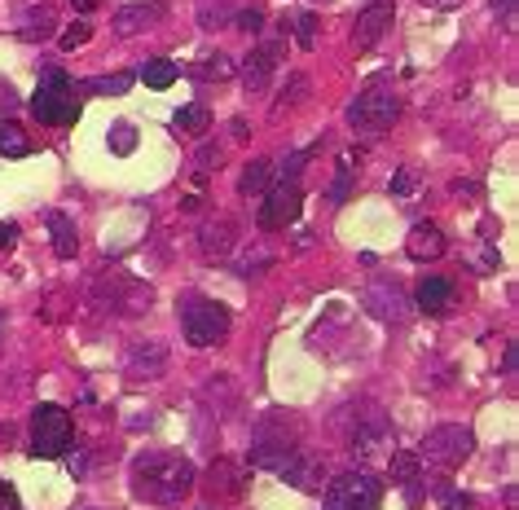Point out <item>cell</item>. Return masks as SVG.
I'll return each instance as SVG.
<instances>
[{
	"label": "cell",
	"mask_w": 519,
	"mask_h": 510,
	"mask_svg": "<svg viewBox=\"0 0 519 510\" xmlns=\"http://www.w3.org/2000/svg\"><path fill=\"white\" fill-rule=\"evenodd\" d=\"M172 124H176V132H194V137H198V132H207V128H212V115H207V106L190 102V106H181V110H176V119H172Z\"/></svg>",
	"instance_id": "28"
},
{
	"label": "cell",
	"mask_w": 519,
	"mask_h": 510,
	"mask_svg": "<svg viewBox=\"0 0 519 510\" xmlns=\"http://www.w3.org/2000/svg\"><path fill=\"white\" fill-rule=\"evenodd\" d=\"M229 71H234V66H229V58H207V62L194 66V75H198V80H207V84H220Z\"/></svg>",
	"instance_id": "33"
},
{
	"label": "cell",
	"mask_w": 519,
	"mask_h": 510,
	"mask_svg": "<svg viewBox=\"0 0 519 510\" xmlns=\"http://www.w3.org/2000/svg\"><path fill=\"white\" fill-rule=\"evenodd\" d=\"M405 255L418 264H432L445 255V234L432 225V220H418V225L410 229V238H405Z\"/></svg>",
	"instance_id": "16"
},
{
	"label": "cell",
	"mask_w": 519,
	"mask_h": 510,
	"mask_svg": "<svg viewBox=\"0 0 519 510\" xmlns=\"http://www.w3.org/2000/svg\"><path fill=\"white\" fill-rule=\"evenodd\" d=\"M106 146H110V154H119V159H128V154L137 150V128H132V124H110V132H106Z\"/></svg>",
	"instance_id": "30"
},
{
	"label": "cell",
	"mask_w": 519,
	"mask_h": 510,
	"mask_svg": "<svg viewBox=\"0 0 519 510\" xmlns=\"http://www.w3.org/2000/svg\"><path fill=\"white\" fill-rule=\"evenodd\" d=\"M66 471H71L75 480H84V475H88V453H75V458H71V467H66Z\"/></svg>",
	"instance_id": "42"
},
{
	"label": "cell",
	"mask_w": 519,
	"mask_h": 510,
	"mask_svg": "<svg viewBox=\"0 0 519 510\" xmlns=\"http://www.w3.org/2000/svg\"><path fill=\"white\" fill-rule=\"evenodd\" d=\"M97 304H106L110 313H124V317H141L146 308L154 304V291L146 282H137V277H128V273H115L110 282H97V291H93Z\"/></svg>",
	"instance_id": "9"
},
{
	"label": "cell",
	"mask_w": 519,
	"mask_h": 510,
	"mask_svg": "<svg viewBox=\"0 0 519 510\" xmlns=\"http://www.w3.org/2000/svg\"><path fill=\"white\" fill-rule=\"evenodd\" d=\"M234 22V0H198V27L220 31Z\"/></svg>",
	"instance_id": "24"
},
{
	"label": "cell",
	"mask_w": 519,
	"mask_h": 510,
	"mask_svg": "<svg viewBox=\"0 0 519 510\" xmlns=\"http://www.w3.org/2000/svg\"><path fill=\"white\" fill-rule=\"evenodd\" d=\"M14 102H18V97H14V88H9V84H0V115H5V110H14Z\"/></svg>",
	"instance_id": "45"
},
{
	"label": "cell",
	"mask_w": 519,
	"mask_h": 510,
	"mask_svg": "<svg viewBox=\"0 0 519 510\" xmlns=\"http://www.w3.org/2000/svg\"><path fill=\"white\" fill-rule=\"evenodd\" d=\"M5 326H9V321H5V313H0V339H5Z\"/></svg>",
	"instance_id": "51"
},
{
	"label": "cell",
	"mask_w": 519,
	"mask_h": 510,
	"mask_svg": "<svg viewBox=\"0 0 519 510\" xmlns=\"http://www.w3.org/2000/svg\"><path fill=\"white\" fill-rule=\"evenodd\" d=\"M194 462L185 453H172V449H150L132 462V489L146 502H159V506H176L185 502L194 489Z\"/></svg>",
	"instance_id": "1"
},
{
	"label": "cell",
	"mask_w": 519,
	"mask_h": 510,
	"mask_svg": "<svg viewBox=\"0 0 519 510\" xmlns=\"http://www.w3.org/2000/svg\"><path fill=\"white\" fill-rule=\"evenodd\" d=\"M295 44H300V49H313L317 44V14L313 9H304V14H295Z\"/></svg>",
	"instance_id": "32"
},
{
	"label": "cell",
	"mask_w": 519,
	"mask_h": 510,
	"mask_svg": "<svg viewBox=\"0 0 519 510\" xmlns=\"http://www.w3.org/2000/svg\"><path fill=\"white\" fill-rule=\"evenodd\" d=\"M300 207H304V190L295 181H273V190L260 198V229H286L300 220Z\"/></svg>",
	"instance_id": "10"
},
{
	"label": "cell",
	"mask_w": 519,
	"mask_h": 510,
	"mask_svg": "<svg viewBox=\"0 0 519 510\" xmlns=\"http://www.w3.org/2000/svg\"><path fill=\"white\" fill-rule=\"evenodd\" d=\"M308 93H313V80H308V75H291V80H286V88H282V97L273 102V115H286V110H295Z\"/></svg>",
	"instance_id": "26"
},
{
	"label": "cell",
	"mask_w": 519,
	"mask_h": 510,
	"mask_svg": "<svg viewBox=\"0 0 519 510\" xmlns=\"http://www.w3.org/2000/svg\"><path fill=\"white\" fill-rule=\"evenodd\" d=\"M141 80H146V88H154V93H163V88H172L176 80H181V71H176L172 62L154 58V62L141 66Z\"/></svg>",
	"instance_id": "27"
},
{
	"label": "cell",
	"mask_w": 519,
	"mask_h": 510,
	"mask_svg": "<svg viewBox=\"0 0 519 510\" xmlns=\"http://www.w3.org/2000/svg\"><path fill=\"white\" fill-rule=\"evenodd\" d=\"M159 18H163V0H137V5H128L115 14V31L119 36H137V31L154 27Z\"/></svg>",
	"instance_id": "20"
},
{
	"label": "cell",
	"mask_w": 519,
	"mask_h": 510,
	"mask_svg": "<svg viewBox=\"0 0 519 510\" xmlns=\"http://www.w3.org/2000/svg\"><path fill=\"white\" fill-rule=\"evenodd\" d=\"M22 40H44V36H49V31H53V14H49V9H27V18H22Z\"/></svg>",
	"instance_id": "29"
},
{
	"label": "cell",
	"mask_w": 519,
	"mask_h": 510,
	"mask_svg": "<svg viewBox=\"0 0 519 510\" xmlns=\"http://www.w3.org/2000/svg\"><path fill=\"white\" fill-rule=\"evenodd\" d=\"M392 18H396L392 0H374V5L361 9L357 22H352V44H357V53H370L374 44L383 40V31L392 27Z\"/></svg>",
	"instance_id": "14"
},
{
	"label": "cell",
	"mask_w": 519,
	"mask_h": 510,
	"mask_svg": "<svg viewBox=\"0 0 519 510\" xmlns=\"http://www.w3.org/2000/svg\"><path fill=\"white\" fill-rule=\"evenodd\" d=\"M515 365H519V348H515V343H506V357H502V374H515Z\"/></svg>",
	"instance_id": "43"
},
{
	"label": "cell",
	"mask_w": 519,
	"mask_h": 510,
	"mask_svg": "<svg viewBox=\"0 0 519 510\" xmlns=\"http://www.w3.org/2000/svg\"><path fill=\"white\" fill-rule=\"evenodd\" d=\"M361 304H366V313L370 317H379V321H388V326H401L405 317H410V295L401 291L396 282H374L361 291Z\"/></svg>",
	"instance_id": "11"
},
{
	"label": "cell",
	"mask_w": 519,
	"mask_h": 510,
	"mask_svg": "<svg viewBox=\"0 0 519 510\" xmlns=\"http://www.w3.org/2000/svg\"><path fill=\"white\" fill-rule=\"evenodd\" d=\"M471 453H476V431H471L467 423H445V427L427 431L418 458L432 462V467H440V471H454L471 458Z\"/></svg>",
	"instance_id": "5"
},
{
	"label": "cell",
	"mask_w": 519,
	"mask_h": 510,
	"mask_svg": "<svg viewBox=\"0 0 519 510\" xmlns=\"http://www.w3.org/2000/svg\"><path fill=\"white\" fill-rule=\"evenodd\" d=\"M269 264H273L269 251H247V260H238V273H260V269H269Z\"/></svg>",
	"instance_id": "36"
},
{
	"label": "cell",
	"mask_w": 519,
	"mask_h": 510,
	"mask_svg": "<svg viewBox=\"0 0 519 510\" xmlns=\"http://www.w3.org/2000/svg\"><path fill=\"white\" fill-rule=\"evenodd\" d=\"M352 414H357V423L348 427V449L357 453V458H379V453L392 449V423L379 414L374 405H352Z\"/></svg>",
	"instance_id": "8"
},
{
	"label": "cell",
	"mask_w": 519,
	"mask_h": 510,
	"mask_svg": "<svg viewBox=\"0 0 519 510\" xmlns=\"http://www.w3.org/2000/svg\"><path fill=\"white\" fill-rule=\"evenodd\" d=\"M348 168H352V154L344 159V172L335 176V185H330V203H344V198H348V190H352V176H348Z\"/></svg>",
	"instance_id": "35"
},
{
	"label": "cell",
	"mask_w": 519,
	"mask_h": 510,
	"mask_svg": "<svg viewBox=\"0 0 519 510\" xmlns=\"http://www.w3.org/2000/svg\"><path fill=\"white\" fill-rule=\"evenodd\" d=\"M493 5H498L506 18H515V0H493Z\"/></svg>",
	"instance_id": "48"
},
{
	"label": "cell",
	"mask_w": 519,
	"mask_h": 510,
	"mask_svg": "<svg viewBox=\"0 0 519 510\" xmlns=\"http://www.w3.org/2000/svg\"><path fill=\"white\" fill-rule=\"evenodd\" d=\"M75 445V423L58 405H36L31 414V453L36 458H62Z\"/></svg>",
	"instance_id": "4"
},
{
	"label": "cell",
	"mask_w": 519,
	"mask_h": 510,
	"mask_svg": "<svg viewBox=\"0 0 519 510\" xmlns=\"http://www.w3.org/2000/svg\"><path fill=\"white\" fill-rule=\"evenodd\" d=\"M445 510H471V497L467 493H449L445 497Z\"/></svg>",
	"instance_id": "44"
},
{
	"label": "cell",
	"mask_w": 519,
	"mask_h": 510,
	"mask_svg": "<svg viewBox=\"0 0 519 510\" xmlns=\"http://www.w3.org/2000/svg\"><path fill=\"white\" fill-rule=\"evenodd\" d=\"M247 475H251V467H242V462H234V458H220L212 467V475H207V493L212 497H242Z\"/></svg>",
	"instance_id": "17"
},
{
	"label": "cell",
	"mask_w": 519,
	"mask_h": 510,
	"mask_svg": "<svg viewBox=\"0 0 519 510\" xmlns=\"http://www.w3.org/2000/svg\"><path fill=\"white\" fill-rule=\"evenodd\" d=\"M414 190H418V181H414V172H410V168H401V172L392 176V194H396V198H410Z\"/></svg>",
	"instance_id": "37"
},
{
	"label": "cell",
	"mask_w": 519,
	"mask_h": 510,
	"mask_svg": "<svg viewBox=\"0 0 519 510\" xmlns=\"http://www.w3.org/2000/svg\"><path fill=\"white\" fill-rule=\"evenodd\" d=\"M383 484L370 471H344L326 484V510H379Z\"/></svg>",
	"instance_id": "6"
},
{
	"label": "cell",
	"mask_w": 519,
	"mask_h": 510,
	"mask_svg": "<svg viewBox=\"0 0 519 510\" xmlns=\"http://www.w3.org/2000/svg\"><path fill=\"white\" fill-rule=\"evenodd\" d=\"M93 40V27H88V22H71V27L62 31V49L66 53H75V49H84V44Z\"/></svg>",
	"instance_id": "34"
},
{
	"label": "cell",
	"mask_w": 519,
	"mask_h": 510,
	"mask_svg": "<svg viewBox=\"0 0 519 510\" xmlns=\"http://www.w3.org/2000/svg\"><path fill=\"white\" fill-rule=\"evenodd\" d=\"M234 18H238L242 31H260V27H264V14H260V9H242V14H234Z\"/></svg>",
	"instance_id": "39"
},
{
	"label": "cell",
	"mask_w": 519,
	"mask_h": 510,
	"mask_svg": "<svg viewBox=\"0 0 519 510\" xmlns=\"http://www.w3.org/2000/svg\"><path fill=\"white\" fill-rule=\"evenodd\" d=\"M498 264H502V255H493V251H480L476 269H498Z\"/></svg>",
	"instance_id": "46"
},
{
	"label": "cell",
	"mask_w": 519,
	"mask_h": 510,
	"mask_svg": "<svg viewBox=\"0 0 519 510\" xmlns=\"http://www.w3.org/2000/svg\"><path fill=\"white\" fill-rule=\"evenodd\" d=\"M396 119H401V97L388 93V88H366V93L348 106V124L357 132H366V137L388 132Z\"/></svg>",
	"instance_id": "7"
},
{
	"label": "cell",
	"mask_w": 519,
	"mask_h": 510,
	"mask_svg": "<svg viewBox=\"0 0 519 510\" xmlns=\"http://www.w3.org/2000/svg\"><path fill=\"white\" fill-rule=\"evenodd\" d=\"M49 238H53V251H58L62 260H75V251H80V234H75V220L66 212H49Z\"/></svg>",
	"instance_id": "23"
},
{
	"label": "cell",
	"mask_w": 519,
	"mask_h": 510,
	"mask_svg": "<svg viewBox=\"0 0 519 510\" xmlns=\"http://www.w3.org/2000/svg\"><path fill=\"white\" fill-rule=\"evenodd\" d=\"M0 154H5V159H27L31 154V137L14 124V119H0Z\"/></svg>",
	"instance_id": "25"
},
{
	"label": "cell",
	"mask_w": 519,
	"mask_h": 510,
	"mask_svg": "<svg viewBox=\"0 0 519 510\" xmlns=\"http://www.w3.org/2000/svg\"><path fill=\"white\" fill-rule=\"evenodd\" d=\"M392 480L405 489L410 506H423L427 502V467L418 453H392Z\"/></svg>",
	"instance_id": "15"
},
{
	"label": "cell",
	"mask_w": 519,
	"mask_h": 510,
	"mask_svg": "<svg viewBox=\"0 0 519 510\" xmlns=\"http://www.w3.org/2000/svg\"><path fill=\"white\" fill-rule=\"evenodd\" d=\"M163 361H168V348L163 343H137L128 352V379H159L163 374Z\"/></svg>",
	"instance_id": "21"
},
{
	"label": "cell",
	"mask_w": 519,
	"mask_h": 510,
	"mask_svg": "<svg viewBox=\"0 0 519 510\" xmlns=\"http://www.w3.org/2000/svg\"><path fill=\"white\" fill-rule=\"evenodd\" d=\"M18 242V225L14 220H0V251H9Z\"/></svg>",
	"instance_id": "41"
},
{
	"label": "cell",
	"mask_w": 519,
	"mask_h": 510,
	"mask_svg": "<svg viewBox=\"0 0 519 510\" xmlns=\"http://www.w3.org/2000/svg\"><path fill=\"white\" fill-rule=\"evenodd\" d=\"M0 510H22L18 506V489L14 484H5V480H0Z\"/></svg>",
	"instance_id": "40"
},
{
	"label": "cell",
	"mask_w": 519,
	"mask_h": 510,
	"mask_svg": "<svg viewBox=\"0 0 519 510\" xmlns=\"http://www.w3.org/2000/svg\"><path fill=\"white\" fill-rule=\"evenodd\" d=\"M278 480H286L291 489H300V493H322V484H326V467H322V458H313V453H304V449H291L286 453V462L278 471Z\"/></svg>",
	"instance_id": "13"
},
{
	"label": "cell",
	"mask_w": 519,
	"mask_h": 510,
	"mask_svg": "<svg viewBox=\"0 0 519 510\" xmlns=\"http://www.w3.org/2000/svg\"><path fill=\"white\" fill-rule=\"evenodd\" d=\"M229 308L216 304V299H203V295H185L181 299V330L194 348H216V343L229 339Z\"/></svg>",
	"instance_id": "3"
},
{
	"label": "cell",
	"mask_w": 519,
	"mask_h": 510,
	"mask_svg": "<svg viewBox=\"0 0 519 510\" xmlns=\"http://www.w3.org/2000/svg\"><path fill=\"white\" fill-rule=\"evenodd\" d=\"M198 247H203L207 260H229V251H234V220H225V216L203 220V229H198Z\"/></svg>",
	"instance_id": "18"
},
{
	"label": "cell",
	"mask_w": 519,
	"mask_h": 510,
	"mask_svg": "<svg viewBox=\"0 0 519 510\" xmlns=\"http://www.w3.org/2000/svg\"><path fill=\"white\" fill-rule=\"evenodd\" d=\"M462 0H427V9H440V14H449V9H458Z\"/></svg>",
	"instance_id": "47"
},
{
	"label": "cell",
	"mask_w": 519,
	"mask_h": 510,
	"mask_svg": "<svg viewBox=\"0 0 519 510\" xmlns=\"http://www.w3.org/2000/svg\"><path fill=\"white\" fill-rule=\"evenodd\" d=\"M71 5H75V9H97L102 0H71Z\"/></svg>",
	"instance_id": "49"
},
{
	"label": "cell",
	"mask_w": 519,
	"mask_h": 510,
	"mask_svg": "<svg viewBox=\"0 0 519 510\" xmlns=\"http://www.w3.org/2000/svg\"><path fill=\"white\" fill-rule=\"evenodd\" d=\"M80 110H84L80 84H75L71 75H62V71H49V75L40 80L36 93H31V115H36L44 128H66V124H75V119H80Z\"/></svg>",
	"instance_id": "2"
},
{
	"label": "cell",
	"mask_w": 519,
	"mask_h": 510,
	"mask_svg": "<svg viewBox=\"0 0 519 510\" xmlns=\"http://www.w3.org/2000/svg\"><path fill=\"white\" fill-rule=\"evenodd\" d=\"M0 440H5V445H9V427H5V423H0Z\"/></svg>",
	"instance_id": "50"
},
{
	"label": "cell",
	"mask_w": 519,
	"mask_h": 510,
	"mask_svg": "<svg viewBox=\"0 0 519 510\" xmlns=\"http://www.w3.org/2000/svg\"><path fill=\"white\" fill-rule=\"evenodd\" d=\"M278 66H282V40L256 44V49L247 53V62H242V88H247V93H264L269 80L278 75Z\"/></svg>",
	"instance_id": "12"
},
{
	"label": "cell",
	"mask_w": 519,
	"mask_h": 510,
	"mask_svg": "<svg viewBox=\"0 0 519 510\" xmlns=\"http://www.w3.org/2000/svg\"><path fill=\"white\" fill-rule=\"evenodd\" d=\"M132 84H137V75H132V71H115V75H106V80H93V84H88V93H110V97H124Z\"/></svg>",
	"instance_id": "31"
},
{
	"label": "cell",
	"mask_w": 519,
	"mask_h": 510,
	"mask_svg": "<svg viewBox=\"0 0 519 510\" xmlns=\"http://www.w3.org/2000/svg\"><path fill=\"white\" fill-rule=\"evenodd\" d=\"M225 163V154H220L216 146H203L198 150V172H212V168H220Z\"/></svg>",
	"instance_id": "38"
},
{
	"label": "cell",
	"mask_w": 519,
	"mask_h": 510,
	"mask_svg": "<svg viewBox=\"0 0 519 510\" xmlns=\"http://www.w3.org/2000/svg\"><path fill=\"white\" fill-rule=\"evenodd\" d=\"M273 176H278V168H273L269 159H256V163H247L238 176V194L242 198H264L273 190Z\"/></svg>",
	"instance_id": "22"
},
{
	"label": "cell",
	"mask_w": 519,
	"mask_h": 510,
	"mask_svg": "<svg viewBox=\"0 0 519 510\" xmlns=\"http://www.w3.org/2000/svg\"><path fill=\"white\" fill-rule=\"evenodd\" d=\"M454 282H449V277H423V282L414 286V304L423 308L427 317H440L445 313L449 304H454Z\"/></svg>",
	"instance_id": "19"
}]
</instances>
